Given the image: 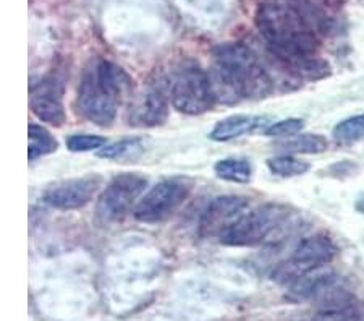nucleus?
Returning <instances> with one entry per match:
<instances>
[{"label": "nucleus", "instance_id": "a211bd4d", "mask_svg": "<svg viewBox=\"0 0 364 321\" xmlns=\"http://www.w3.org/2000/svg\"><path fill=\"white\" fill-rule=\"evenodd\" d=\"M267 166L275 175H280V177H295V175H303L309 171V164L306 161H301L290 154L271 157L267 161Z\"/></svg>", "mask_w": 364, "mask_h": 321}, {"label": "nucleus", "instance_id": "0eeeda50", "mask_svg": "<svg viewBox=\"0 0 364 321\" xmlns=\"http://www.w3.org/2000/svg\"><path fill=\"white\" fill-rule=\"evenodd\" d=\"M337 255V247L331 238L326 236H313L304 241L293 250V253L287 261L280 263L275 271V279L284 284H293L316 270H321L328 265Z\"/></svg>", "mask_w": 364, "mask_h": 321}, {"label": "nucleus", "instance_id": "9d476101", "mask_svg": "<svg viewBox=\"0 0 364 321\" xmlns=\"http://www.w3.org/2000/svg\"><path fill=\"white\" fill-rule=\"evenodd\" d=\"M319 312L313 321H364V305L348 290L333 283L316 299Z\"/></svg>", "mask_w": 364, "mask_h": 321}, {"label": "nucleus", "instance_id": "7ed1b4c3", "mask_svg": "<svg viewBox=\"0 0 364 321\" xmlns=\"http://www.w3.org/2000/svg\"><path fill=\"white\" fill-rule=\"evenodd\" d=\"M215 73L219 85L238 99H261L274 91L271 73L243 44H224L215 49Z\"/></svg>", "mask_w": 364, "mask_h": 321}, {"label": "nucleus", "instance_id": "1a4fd4ad", "mask_svg": "<svg viewBox=\"0 0 364 321\" xmlns=\"http://www.w3.org/2000/svg\"><path fill=\"white\" fill-rule=\"evenodd\" d=\"M99 185H101V177H94V175L65 180V182L55 184L47 189L44 201L49 206L62 209V211L83 208L96 195Z\"/></svg>", "mask_w": 364, "mask_h": 321}, {"label": "nucleus", "instance_id": "ddd939ff", "mask_svg": "<svg viewBox=\"0 0 364 321\" xmlns=\"http://www.w3.org/2000/svg\"><path fill=\"white\" fill-rule=\"evenodd\" d=\"M168 107L166 98L157 90H146L133 98L128 109V124L133 127H157L167 120Z\"/></svg>", "mask_w": 364, "mask_h": 321}, {"label": "nucleus", "instance_id": "dca6fc26", "mask_svg": "<svg viewBox=\"0 0 364 321\" xmlns=\"http://www.w3.org/2000/svg\"><path fill=\"white\" fill-rule=\"evenodd\" d=\"M217 177L228 180L235 184H248L252 175V167L246 159H237V157H227L220 159L214 166Z\"/></svg>", "mask_w": 364, "mask_h": 321}, {"label": "nucleus", "instance_id": "9b49d317", "mask_svg": "<svg viewBox=\"0 0 364 321\" xmlns=\"http://www.w3.org/2000/svg\"><path fill=\"white\" fill-rule=\"evenodd\" d=\"M246 208H248V201L242 196L225 195L214 198L201 216V223H199L201 233L220 237L228 227L242 218Z\"/></svg>", "mask_w": 364, "mask_h": 321}, {"label": "nucleus", "instance_id": "20e7f679", "mask_svg": "<svg viewBox=\"0 0 364 321\" xmlns=\"http://www.w3.org/2000/svg\"><path fill=\"white\" fill-rule=\"evenodd\" d=\"M295 227V216L284 204L269 203L245 213L219 237L228 247H256L279 241Z\"/></svg>", "mask_w": 364, "mask_h": 321}, {"label": "nucleus", "instance_id": "4be33fe9", "mask_svg": "<svg viewBox=\"0 0 364 321\" xmlns=\"http://www.w3.org/2000/svg\"><path fill=\"white\" fill-rule=\"evenodd\" d=\"M303 120L301 119H287L275 122L271 127L266 128V135L272 138H287L296 135L298 132L303 130Z\"/></svg>", "mask_w": 364, "mask_h": 321}, {"label": "nucleus", "instance_id": "4468645a", "mask_svg": "<svg viewBox=\"0 0 364 321\" xmlns=\"http://www.w3.org/2000/svg\"><path fill=\"white\" fill-rule=\"evenodd\" d=\"M267 124L266 117L259 115H230L227 119L220 120L210 132V140L214 142H230V140L240 138L243 135L255 133L257 128H261Z\"/></svg>", "mask_w": 364, "mask_h": 321}, {"label": "nucleus", "instance_id": "f8f14e48", "mask_svg": "<svg viewBox=\"0 0 364 321\" xmlns=\"http://www.w3.org/2000/svg\"><path fill=\"white\" fill-rule=\"evenodd\" d=\"M31 110L39 120L60 127L65 122L62 85L55 78H44L31 88Z\"/></svg>", "mask_w": 364, "mask_h": 321}, {"label": "nucleus", "instance_id": "f257e3e1", "mask_svg": "<svg viewBox=\"0 0 364 321\" xmlns=\"http://www.w3.org/2000/svg\"><path fill=\"white\" fill-rule=\"evenodd\" d=\"M256 26L271 54L290 72L318 57L319 34L303 19L291 0H266L256 11Z\"/></svg>", "mask_w": 364, "mask_h": 321}, {"label": "nucleus", "instance_id": "6ab92c4d", "mask_svg": "<svg viewBox=\"0 0 364 321\" xmlns=\"http://www.w3.org/2000/svg\"><path fill=\"white\" fill-rule=\"evenodd\" d=\"M333 137L340 143H355L364 140V115L351 117L333 128Z\"/></svg>", "mask_w": 364, "mask_h": 321}, {"label": "nucleus", "instance_id": "2eb2a0df", "mask_svg": "<svg viewBox=\"0 0 364 321\" xmlns=\"http://www.w3.org/2000/svg\"><path fill=\"white\" fill-rule=\"evenodd\" d=\"M29 133V149L28 157L29 161H36L39 157L47 156L58 148L57 140L46 130L44 127L38 124H31L28 128Z\"/></svg>", "mask_w": 364, "mask_h": 321}, {"label": "nucleus", "instance_id": "39448f33", "mask_svg": "<svg viewBox=\"0 0 364 321\" xmlns=\"http://www.w3.org/2000/svg\"><path fill=\"white\" fill-rule=\"evenodd\" d=\"M215 90L209 75L196 63H185L170 83L172 106L181 114L201 115L214 107Z\"/></svg>", "mask_w": 364, "mask_h": 321}, {"label": "nucleus", "instance_id": "5701e85b", "mask_svg": "<svg viewBox=\"0 0 364 321\" xmlns=\"http://www.w3.org/2000/svg\"><path fill=\"white\" fill-rule=\"evenodd\" d=\"M308 4L314 5V7H318L321 10H326V11H331L332 9L338 7L340 4H342V0H306Z\"/></svg>", "mask_w": 364, "mask_h": 321}, {"label": "nucleus", "instance_id": "f3484780", "mask_svg": "<svg viewBox=\"0 0 364 321\" xmlns=\"http://www.w3.org/2000/svg\"><path fill=\"white\" fill-rule=\"evenodd\" d=\"M277 148L285 154H316L328 148V142L322 135H299L289 142L280 143Z\"/></svg>", "mask_w": 364, "mask_h": 321}, {"label": "nucleus", "instance_id": "6e6552de", "mask_svg": "<svg viewBox=\"0 0 364 321\" xmlns=\"http://www.w3.org/2000/svg\"><path fill=\"white\" fill-rule=\"evenodd\" d=\"M191 191L186 179H166L146 194L133 209L134 218L146 224H157L168 219L185 203Z\"/></svg>", "mask_w": 364, "mask_h": 321}, {"label": "nucleus", "instance_id": "f03ea898", "mask_svg": "<svg viewBox=\"0 0 364 321\" xmlns=\"http://www.w3.org/2000/svg\"><path fill=\"white\" fill-rule=\"evenodd\" d=\"M132 88V78L117 63L96 60L85 72L76 96V106L86 120L107 127L115 120L122 98Z\"/></svg>", "mask_w": 364, "mask_h": 321}, {"label": "nucleus", "instance_id": "412c9836", "mask_svg": "<svg viewBox=\"0 0 364 321\" xmlns=\"http://www.w3.org/2000/svg\"><path fill=\"white\" fill-rule=\"evenodd\" d=\"M139 148H141V142L138 138H128L110 146H104V148L99 151V156L105 157V159H120V157L133 154L134 151Z\"/></svg>", "mask_w": 364, "mask_h": 321}, {"label": "nucleus", "instance_id": "aec40b11", "mask_svg": "<svg viewBox=\"0 0 364 321\" xmlns=\"http://www.w3.org/2000/svg\"><path fill=\"white\" fill-rule=\"evenodd\" d=\"M67 148L73 153H86V151L102 149L107 140L99 135H72L67 138Z\"/></svg>", "mask_w": 364, "mask_h": 321}, {"label": "nucleus", "instance_id": "423d86ee", "mask_svg": "<svg viewBox=\"0 0 364 321\" xmlns=\"http://www.w3.org/2000/svg\"><path fill=\"white\" fill-rule=\"evenodd\" d=\"M148 179L139 174L125 172L110 180L99 196L96 218L101 224H112L130 213L138 198L144 194Z\"/></svg>", "mask_w": 364, "mask_h": 321}]
</instances>
